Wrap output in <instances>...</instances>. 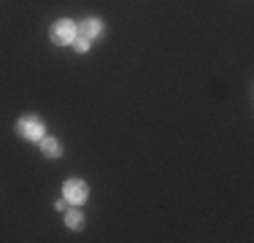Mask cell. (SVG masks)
<instances>
[{
    "mask_svg": "<svg viewBox=\"0 0 254 243\" xmlns=\"http://www.w3.org/2000/svg\"><path fill=\"white\" fill-rule=\"evenodd\" d=\"M76 30H78V35H84V38H89V41L106 35V24H103L98 16H87V19H81L76 24Z\"/></svg>",
    "mask_w": 254,
    "mask_h": 243,
    "instance_id": "cell-4",
    "label": "cell"
},
{
    "mask_svg": "<svg viewBox=\"0 0 254 243\" xmlns=\"http://www.w3.org/2000/svg\"><path fill=\"white\" fill-rule=\"evenodd\" d=\"M14 127H16V135H19V138H25V141H33V143H38L41 138L46 135V122L41 119V117H35V114L19 117Z\"/></svg>",
    "mask_w": 254,
    "mask_h": 243,
    "instance_id": "cell-1",
    "label": "cell"
},
{
    "mask_svg": "<svg viewBox=\"0 0 254 243\" xmlns=\"http://www.w3.org/2000/svg\"><path fill=\"white\" fill-rule=\"evenodd\" d=\"M38 143H41V154H44L46 160H60V157H63V143H60L57 138L44 135Z\"/></svg>",
    "mask_w": 254,
    "mask_h": 243,
    "instance_id": "cell-5",
    "label": "cell"
},
{
    "mask_svg": "<svg viewBox=\"0 0 254 243\" xmlns=\"http://www.w3.org/2000/svg\"><path fill=\"white\" fill-rule=\"evenodd\" d=\"M76 22H70V19H57L49 27V41L54 46H70L73 44V38H76Z\"/></svg>",
    "mask_w": 254,
    "mask_h": 243,
    "instance_id": "cell-2",
    "label": "cell"
},
{
    "mask_svg": "<svg viewBox=\"0 0 254 243\" xmlns=\"http://www.w3.org/2000/svg\"><path fill=\"white\" fill-rule=\"evenodd\" d=\"M84 224H87V216H84L78 208L65 211V227H68V230H73V233H78V230H84Z\"/></svg>",
    "mask_w": 254,
    "mask_h": 243,
    "instance_id": "cell-6",
    "label": "cell"
},
{
    "mask_svg": "<svg viewBox=\"0 0 254 243\" xmlns=\"http://www.w3.org/2000/svg\"><path fill=\"white\" fill-rule=\"evenodd\" d=\"M63 197H65V203H70V205H84L89 200V186H87V181H81V179H68L63 184Z\"/></svg>",
    "mask_w": 254,
    "mask_h": 243,
    "instance_id": "cell-3",
    "label": "cell"
},
{
    "mask_svg": "<svg viewBox=\"0 0 254 243\" xmlns=\"http://www.w3.org/2000/svg\"><path fill=\"white\" fill-rule=\"evenodd\" d=\"M70 46H73L78 54H84V52H89V49H92V41H89V38H84V35H78V33H76V38H73V44H70Z\"/></svg>",
    "mask_w": 254,
    "mask_h": 243,
    "instance_id": "cell-7",
    "label": "cell"
},
{
    "mask_svg": "<svg viewBox=\"0 0 254 243\" xmlns=\"http://www.w3.org/2000/svg\"><path fill=\"white\" fill-rule=\"evenodd\" d=\"M54 208H57V211H65V197H60L57 203H54Z\"/></svg>",
    "mask_w": 254,
    "mask_h": 243,
    "instance_id": "cell-8",
    "label": "cell"
}]
</instances>
